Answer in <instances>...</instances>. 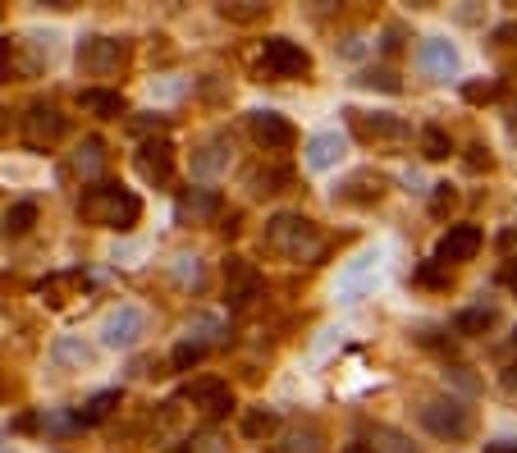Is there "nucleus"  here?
Instances as JSON below:
<instances>
[{"label":"nucleus","instance_id":"f257e3e1","mask_svg":"<svg viewBox=\"0 0 517 453\" xmlns=\"http://www.w3.org/2000/svg\"><path fill=\"white\" fill-rule=\"evenodd\" d=\"M142 216V202L129 193V188H119V184H92L83 197H78V220L83 225H97V229H133Z\"/></svg>","mask_w":517,"mask_h":453},{"label":"nucleus","instance_id":"f03ea898","mask_svg":"<svg viewBox=\"0 0 517 453\" xmlns=\"http://www.w3.org/2000/svg\"><path fill=\"white\" fill-rule=\"evenodd\" d=\"M266 248L280 252L284 261H321L325 238L316 220L298 216V211H280V216L266 220Z\"/></svg>","mask_w":517,"mask_h":453},{"label":"nucleus","instance_id":"7ed1b4c3","mask_svg":"<svg viewBox=\"0 0 517 453\" xmlns=\"http://www.w3.org/2000/svg\"><path fill=\"white\" fill-rule=\"evenodd\" d=\"M472 421L476 417L463 399H431L421 408V426H426L435 440H449V444L467 440V435H472Z\"/></svg>","mask_w":517,"mask_h":453},{"label":"nucleus","instance_id":"20e7f679","mask_svg":"<svg viewBox=\"0 0 517 453\" xmlns=\"http://www.w3.org/2000/svg\"><path fill=\"white\" fill-rule=\"evenodd\" d=\"M142 330H147V312H142L138 302H119V307H110V312L101 316V325H97L101 348H115V353H124V348L138 344Z\"/></svg>","mask_w":517,"mask_h":453},{"label":"nucleus","instance_id":"39448f33","mask_svg":"<svg viewBox=\"0 0 517 453\" xmlns=\"http://www.w3.org/2000/svg\"><path fill=\"white\" fill-rule=\"evenodd\" d=\"M124 55H129V46L119 42V37H83L78 42V69L92 78H110L119 74Z\"/></svg>","mask_w":517,"mask_h":453},{"label":"nucleus","instance_id":"423d86ee","mask_svg":"<svg viewBox=\"0 0 517 453\" xmlns=\"http://www.w3.org/2000/svg\"><path fill=\"white\" fill-rule=\"evenodd\" d=\"M261 69L270 78H302L312 69V55L302 51L298 42H289V37H266L261 42Z\"/></svg>","mask_w":517,"mask_h":453},{"label":"nucleus","instance_id":"0eeeda50","mask_svg":"<svg viewBox=\"0 0 517 453\" xmlns=\"http://www.w3.org/2000/svg\"><path fill=\"white\" fill-rule=\"evenodd\" d=\"M65 129H69V119L51 101H33V106L23 110V142L28 147H51V142L65 138Z\"/></svg>","mask_w":517,"mask_h":453},{"label":"nucleus","instance_id":"6e6552de","mask_svg":"<svg viewBox=\"0 0 517 453\" xmlns=\"http://www.w3.org/2000/svg\"><path fill=\"white\" fill-rule=\"evenodd\" d=\"M380 261H385V252L380 248L357 252V257L339 270V298H362V293L380 280Z\"/></svg>","mask_w":517,"mask_h":453},{"label":"nucleus","instance_id":"1a4fd4ad","mask_svg":"<svg viewBox=\"0 0 517 453\" xmlns=\"http://www.w3.org/2000/svg\"><path fill=\"white\" fill-rule=\"evenodd\" d=\"M225 298L229 307H248L252 298H261V270L248 257H229L225 261Z\"/></svg>","mask_w":517,"mask_h":453},{"label":"nucleus","instance_id":"9d476101","mask_svg":"<svg viewBox=\"0 0 517 453\" xmlns=\"http://www.w3.org/2000/svg\"><path fill=\"white\" fill-rule=\"evenodd\" d=\"M188 403H193L202 417H229L234 412V389L225 385V380H216V376H202V380H193L188 385Z\"/></svg>","mask_w":517,"mask_h":453},{"label":"nucleus","instance_id":"9b49d317","mask_svg":"<svg viewBox=\"0 0 517 453\" xmlns=\"http://www.w3.org/2000/svg\"><path fill=\"white\" fill-rule=\"evenodd\" d=\"M417 69L426 78H435V83L453 78L458 74V46H453L449 37H426V42L417 46Z\"/></svg>","mask_w":517,"mask_h":453},{"label":"nucleus","instance_id":"f8f14e48","mask_svg":"<svg viewBox=\"0 0 517 453\" xmlns=\"http://www.w3.org/2000/svg\"><path fill=\"white\" fill-rule=\"evenodd\" d=\"M481 252V229L476 225H449L444 238L435 243V261L440 266H458V261H472Z\"/></svg>","mask_w":517,"mask_h":453},{"label":"nucleus","instance_id":"ddd939ff","mask_svg":"<svg viewBox=\"0 0 517 453\" xmlns=\"http://www.w3.org/2000/svg\"><path fill=\"white\" fill-rule=\"evenodd\" d=\"M248 129H252V138H257V147H266V151H289L293 138H298L289 119L275 115V110H252Z\"/></svg>","mask_w":517,"mask_h":453},{"label":"nucleus","instance_id":"4468645a","mask_svg":"<svg viewBox=\"0 0 517 453\" xmlns=\"http://www.w3.org/2000/svg\"><path fill=\"white\" fill-rule=\"evenodd\" d=\"M220 193L216 188H184L179 193V202H174V220L179 225H206V220L220 216Z\"/></svg>","mask_w":517,"mask_h":453},{"label":"nucleus","instance_id":"2eb2a0df","mask_svg":"<svg viewBox=\"0 0 517 453\" xmlns=\"http://www.w3.org/2000/svg\"><path fill=\"white\" fill-rule=\"evenodd\" d=\"M229 151H234L229 133H206L193 151V174L197 179H216L220 170H229Z\"/></svg>","mask_w":517,"mask_h":453},{"label":"nucleus","instance_id":"dca6fc26","mask_svg":"<svg viewBox=\"0 0 517 453\" xmlns=\"http://www.w3.org/2000/svg\"><path fill=\"white\" fill-rule=\"evenodd\" d=\"M353 115V133L362 142H394V138H408V119L399 115H367V110H348Z\"/></svg>","mask_w":517,"mask_h":453},{"label":"nucleus","instance_id":"f3484780","mask_svg":"<svg viewBox=\"0 0 517 453\" xmlns=\"http://www.w3.org/2000/svg\"><path fill=\"white\" fill-rule=\"evenodd\" d=\"M133 165H138V174L147 179V184H170V174H174V147H170L165 138L142 142L138 156H133Z\"/></svg>","mask_w":517,"mask_h":453},{"label":"nucleus","instance_id":"a211bd4d","mask_svg":"<svg viewBox=\"0 0 517 453\" xmlns=\"http://www.w3.org/2000/svg\"><path fill=\"white\" fill-rule=\"evenodd\" d=\"M348 151V138L339 129H325L316 133L312 142H307V151H302V161H307V170H334V165L344 161Z\"/></svg>","mask_w":517,"mask_h":453},{"label":"nucleus","instance_id":"6ab92c4d","mask_svg":"<svg viewBox=\"0 0 517 453\" xmlns=\"http://www.w3.org/2000/svg\"><path fill=\"white\" fill-rule=\"evenodd\" d=\"M78 106H83L87 115H97V119L129 115V101L119 97V92H106V87H83V92H78Z\"/></svg>","mask_w":517,"mask_h":453},{"label":"nucleus","instance_id":"aec40b11","mask_svg":"<svg viewBox=\"0 0 517 453\" xmlns=\"http://www.w3.org/2000/svg\"><path fill=\"white\" fill-rule=\"evenodd\" d=\"M101 165H106V142L101 138H83L74 147V156H69V174H78V179H97ZM101 184V179H97Z\"/></svg>","mask_w":517,"mask_h":453},{"label":"nucleus","instance_id":"412c9836","mask_svg":"<svg viewBox=\"0 0 517 453\" xmlns=\"http://www.w3.org/2000/svg\"><path fill=\"white\" fill-rule=\"evenodd\" d=\"M51 362L65 371H87L92 367V348L83 344V335H60L51 344Z\"/></svg>","mask_w":517,"mask_h":453},{"label":"nucleus","instance_id":"4be33fe9","mask_svg":"<svg viewBox=\"0 0 517 453\" xmlns=\"http://www.w3.org/2000/svg\"><path fill=\"white\" fill-rule=\"evenodd\" d=\"M495 321H499L495 307H490V302H476V307H467V312L453 316V335H485Z\"/></svg>","mask_w":517,"mask_h":453},{"label":"nucleus","instance_id":"5701e85b","mask_svg":"<svg viewBox=\"0 0 517 453\" xmlns=\"http://www.w3.org/2000/svg\"><path fill=\"white\" fill-rule=\"evenodd\" d=\"M119 403V389H106V394H92V399L83 403V408H74L78 426H97V421H106V412Z\"/></svg>","mask_w":517,"mask_h":453},{"label":"nucleus","instance_id":"b1692460","mask_svg":"<svg viewBox=\"0 0 517 453\" xmlns=\"http://www.w3.org/2000/svg\"><path fill=\"white\" fill-rule=\"evenodd\" d=\"M449 151H453V138L440 124H426V129H421V156H426V161H449Z\"/></svg>","mask_w":517,"mask_h":453},{"label":"nucleus","instance_id":"393cba45","mask_svg":"<svg viewBox=\"0 0 517 453\" xmlns=\"http://www.w3.org/2000/svg\"><path fill=\"white\" fill-rule=\"evenodd\" d=\"M33 225H37V202H14L10 211H5V225L0 229H5L10 238H19V234H28Z\"/></svg>","mask_w":517,"mask_h":453},{"label":"nucleus","instance_id":"a878e982","mask_svg":"<svg viewBox=\"0 0 517 453\" xmlns=\"http://www.w3.org/2000/svg\"><path fill=\"white\" fill-rule=\"evenodd\" d=\"M174 453H229V440L220 431H193Z\"/></svg>","mask_w":517,"mask_h":453},{"label":"nucleus","instance_id":"bb28decb","mask_svg":"<svg viewBox=\"0 0 517 453\" xmlns=\"http://www.w3.org/2000/svg\"><path fill=\"white\" fill-rule=\"evenodd\" d=\"M275 426H280V417L270 408H252L248 417H243V435H248V440H261V435H270Z\"/></svg>","mask_w":517,"mask_h":453},{"label":"nucleus","instance_id":"cd10ccee","mask_svg":"<svg viewBox=\"0 0 517 453\" xmlns=\"http://www.w3.org/2000/svg\"><path fill=\"white\" fill-rule=\"evenodd\" d=\"M376 453H421V449L408 440V435L389 431V426H376Z\"/></svg>","mask_w":517,"mask_h":453},{"label":"nucleus","instance_id":"c85d7f7f","mask_svg":"<svg viewBox=\"0 0 517 453\" xmlns=\"http://www.w3.org/2000/svg\"><path fill=\"white\" fill-rule=\"evenodd\" d=\"M280 184H289V170H252L248 174V188L252 193H280Z\"/></svg>","mask_w":517,"mask_h":453},{"label":"nucleus","instance_id":"c756f323","mask_svg":"<svg viewBox=\"0 0 517 453\" xmlns=\"http://www.w3.org/2000/svg\"><path fill=\"white\" fill-rule=\"evenodd\" d=\"M202 357H206V344H197V339H184V344L170 353V367H174V371H188V367H197Z\"/></svg>","mask_w":517,"mask_h":453},{"label":"nucleus","instance_id":"7c9ffc66","mask_svg":"<svg viewBox=\"0 0 517 453\" xmlns=\"http://www.w3.org/2000/svg\"><path fill=\"white\" fill-rule=\"evenodd\" d=\"M353 83L357 87H371V92H376V87H380V92H399V78L389 74V69H367V74H357Z\"/></svg>","mask_w":517,"mask_h":453},{"label":"nucleus","instance_id":"2f4dec72","mask_svg":"<svg viewBox=\"0 0 517 453\" xmlns=\"http://www.w3.org/2000/svg\"><path fill=\"white\" fill-rule=\"evenodd\" d=\"M270 453H316V435L312 431H307V435L293 431V435H284V444H275Z\"/></svg>","mask_w":517,"mask_h":453},{"label":"nucleus","instance_id":"473e14b6","mask_svg":"<svg viewBox=\"0 0 517 453\" xmlns=\"http://www.w3.org/2000/svg\"><path fill=\"white\" fill-rule=\"evenodd\" d=\"M266 10V5H257V0H243V5H220V14H225V19H257V14Z\"/></svg>","mask_w":517,"mask_h":453},{"label":"nucleus","instance_id":"72a5a7b5","mask_svg":"<svg viewBox=\"0 0 517 453\" xmlns=\"http://www.w3.org/2000/svg\"><path fill=\"white\" fill-rule=\"evenodd\" d=\"M453 202H458V193H453L449 184H435V193H431V211H435V216H449Z\"/></svg>","mask_w":517,"mask_h":453},{"label":"nucleus","instance_id":"f704fd0d","mask_svg":"<svg viewBox=\"0 0 517 453\" xmlns=\"http://www.w3.org/2000/svg\"><path fill=\"white\" fill-rule=\"evenodd\" d=\"M463 97H467V101H495V97H499V83H467Z\"/></svg>","mask_w":517,"mask_h":453},{"label":"nucleus","instance_id":"c9c22d12","mask_svg":"<svg viewBox=\"0 0 517 453\" xmlns=\"http://www.w3.org/2000/svg\"><path fill=\"white\" fill-rule=\"evenodd\" d=\"M467 165H472V170H490V151H485V147H472Z\"/></svg>","mask_w":517,"mask_h":453},{"label":"nucleus","instance_id":"e433bc0d","mask_svg":"<svg viewBox=\"0 0 517 453\" xmlns=\"http://www.w3.org/2000/svg\"><path fill=\"white\" fill-rule=\"evenodd\" d=\"M421 284H449V275H444L440 266H426L421 270Z\"/></svg>","mask_w":517,"mask_h":453},{"label":"nucleus","instance_id":"4c0bfd02","mask_svg":"<svg viewBox=\"0 0 517 453\" xmlns=\"http://www.w3.org/2000/svg\"><path fill=\"white\" fill-rule=\"evenodd\" d=\"M481 453H517V440H495V444H485Z\"/></svg>","mask_w":517,"mask_h":453},{"label":"nucleus","instance_id":"58836bf2","mask_svg":"<svg viewBox=\"0 0 517 453\" xmlns=\"http://www.w3.org/2000/svg\"><path fill=\"white\" fill-rule=\"evenodd\" d=\"M344 453H376V444H367V440H353V444H344Z\"/></svg>","mask_w":517,"mask_h":453},{"label":"nucleus","instance_id":"ea45409f","mask_svg":"<svg viewBox=\"0 0 517 453\" xmlns=\"http://www.w3.org/2000/svg\"><path fill=\"white\" fill-rule=\"evenodd\" d=\"M508 133L517 138V110H508Z\"/></svg>","mask_w":517,"mask_h":453},{"label":"nucleus","instance_id":"a19ab883","mask_svg":"<svg viewBox=\"0 0 517 453\" xmlns=\"http://www.w3.org/2000/svg\"><path fill=\"white\" fill-rule=\"evenodd\" d=\"M504 280H508V284H513V293H517V266H513V270H508Z\"/></svg>","mask_w":517,"mask_h":453},{"label":"nucleus","instance_id":"79ce46f5","mask_svg":"<svg viewBox=\"0 0 517 453\" xmlns=\"http://www.w3.org/2000/svg\"><path fill=\"white\" fill-rule=\"evenodd\" d=\"M513 357H517V330H513Z\"/></svg>","mask_w":517,"mask_h":453}]
</instances>
